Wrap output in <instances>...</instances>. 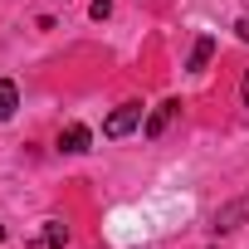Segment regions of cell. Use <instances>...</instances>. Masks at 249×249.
<instances>
[{
	"mask_svg": "<svg viewBox=\"0 0 249 249\" xmlns=\"http://www.w3.org/2000/svg\"><path fill=\"white\" fill-rule=\"evenodd\" d=\"M15 107H20V88H15L10 78H0V122H10Z\"/></svg>",
	"mask_w": 249,
	"mask_h": 249,
	"instance_id": "5b68a950",
	"label": "cell"
},
{
	"mask_svg": "<svg viewBox=\"0 0 249 249\" xmlns=\"http://www.w3.org/2000/svg\"><path fill=\"white\" fill-rule=\"evenodd\" d=\"M64 244H69V225L64 220H49L44 225V249H64Z\"/></svg>",
	"mask_w": 249,
	"mask_h": 249,
	"instance_id": "52a82bcc",
	"label": "cell"
},
{
	"mask_svg": "<svg viewBox=\"0 0 249 249\" xmlns=\"http://www.w3.org/2000/svg\"><path fill=\"white\" fill-rule=\"evenodd\" d=\"M142 103H122V107H112L107 112V122H103V137H127V132H137L142 127Z\"/></svg>",
	"mask_w": 249,
	"mask_h": 249,
	"instance_id": "6da1fadb",
	"label": "cell"
},
{
	"mask_svg": "<svg viewBox=\"0 0 249 249\" xmlns=\"http://www.w3.org/2000/svg\"><path fill=\"white\" fill-rule=\"evenodd\" d=\"M88 15H93V20H107V15H112V0H93Z\"/></svg>",
	"mask_w": 249,
	"mask_h": 249,
	"instance_id": "ba28073f",
	"label": "cell"
},
{
	"mask_svg": "<svg viewBox=\"0 0 249 249\" xmlns=\"http://www.w3.org/2000/svg\"><path fill=\"white\" fill-rule=\"evenodd\" d=\"M239 98H244V107H249V73H244V83H239Z\"/></svg>",
	"mask_w": 249,
	"mask_h": 249,
	"instance_id": "30bf717a",
	"label": "cell"
},
{
	"mask_svg": "<svg viewBox=\"0 0 249 249\" xmlns=\"http://www.w3.org/2000/svg\"><path fill=\"white\" fill-rule=\"evenodd\" d=\"M0 239H5V230H0Z\"/></svg>",
	"mask_w": 249,
	"mask_h": 249,
	"instance_id": "8fae6325",
	"label": "cell"
},
{
	"mask_svg": "<svg viewBox=\"0 0 249 249\" xmlns=\"http://www.w3.org/2000/svg\"><path fill=\"white\" fill-rule=\"evenodd\" d=\"M210 59H215V39H210V35H200V39H196V49H191V73H200Z\"/></svg>",
	"mask_w": 249,
	"mask_h": 249,
	"instance_id": "8992f818",
	"label": "cell"
},
{
	"mask_svg": "<svg viewBox=\"0 0 249 249\" xmlns=\"http://www.w3.org/2000/svg\"><path fill=\"white\" fill-rule=\"evenodd\" d=\"M234 35H239V39H249V15H244V20L234 25Z\"/></svg>",
	"mask_w": 249,
	"mask_h": 249,
	"instance_id": "9c48e42d",
	"label": "cell"
},
{
	"mask_svg": "<svg viewBox=\"0 0 249 249\" xmlns=\"http://www.w3.org/2000/svg\"><path fill=\"white\" fill-rule=\"evenodd\" d=\"M244 220H249V196H239V200L220 205V210H215V220H210V230H215V234H230V230H239Z\"/></svg>",
	"mask_w": 249,
	"mask_h": 249,
	"instance_id": "3957f363",
	"label": "cell"
},
{
	"mask_svg": "<svg viewBox=\"0 0 249 249\" xmlns=\"http://www.w3.org/2000/svg\"><path fill=\"white\" fill-rule=\"evenodd\" d=\"M176 117H181V103H176V98H166V103H157V107L147 112V122H142V137H147V142H157V137H161V132L171 127Z\"/></svg>",
	"mask_w": 249,
	"mask_h": 249,
	"instance_id": "7a4b0ae2",
	"label": "cell"
},
{
	"mask_svg": "<svg viewBox=\"0 0 249 249\" xmlns=\"http://www.w3.org/2000/svg\"><path fill=\"white\" fill-rule=\"evenodd\" d=\"M93 147V132L83 127V122H69V127L59 132V152H69V157H78V152H88Z\"/></svg>",
	"mask_w": 249,
	"mask_h": 249,
	"instance_id": "277c9868",
	"label": "cell"
}]
</instances>
